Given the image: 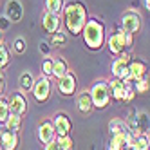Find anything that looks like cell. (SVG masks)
Masks as SVG:
<instances>
[{"label": "cell", "mask_w": 150, "mask_h": 150, "mask_svg": "<svg viewBox=\"0 0 150 150\" xmlns=\"http://www.w3.org/2000/svg\"><path fill=\"white\" fill-rule=\"evenodd\" d=\"M146 72H148V65L143 60H137V58L130 60V63H128V78L132 81L146 78Z\"/></svg>", "instance_id": "4fadbf2b"}, {"label": "cell", "mask_w": 150, "mask_h": 150, "mask_svg": "<svg viewBox=\"0 0 150 150\" xmlns=\"http://www.w3.org/2000/svg\"><path fill=\"white\" fill-rule=\"evenodd\" d=\"M52 67H54V60L49 58V56H45L44 62H42V74L51 78L52 76Z\"/></svg>", "instance_id": "83f0119b"}, {"label": "cell", "mask_w": 150, "mask_h": 150, "mask_svg": "<svg viewBox=\"0 0 150 150\" xmlns=\"http://www.w3.org/2000/svg\"><path fill=\"white\" fill-rule=\"evenodd\" d=\"M42 27L45 29L47 35H54L62 29V15H54V13H44L42 16Z\"/></svg>", "instance_id": "7c38bea8"}, {"label": "cell", "mask_w": 150, "mask_h": 150, "mask_svg": "<svg viewBox=\"0 0 150 150\" xmlns=\"http://www.w3.org/2000/svg\"><path fill=\"white\" fill-rule=\"evenodd\" d=\"M52 125H54V130H56V137L69 136L72 130V121L65 112H56L54 120H52Z\"/></svg>", "instance_id": "ba28073f"}, {"label": "cell", "mask_w": 150, "mask_h": 150, "mask_svg": "<svg viewBox=\"0 0 150 150\" xmlns=\"http://www.w3.org/2000/svg\"><path fill=\"white\" fill-rule=\"evenodd\" d=\"M81 36H83V44L91 51H100L105 45V25L101 20L98 18H91L85 22L81 29Z\"/></svg>", "instance_id": "7a4b0ae2"}, {"label": "cell", "mask_w": 150, "mask_h": 150, "mask_svg": "<svg viewBox=\"0 0 150 150\" xmlns=\"http://www.w3.org/2000/svg\"><path fill=\"white\" fill-rule=\"evenodd\" d=\"M35 81H36V78L33 76V72H29V71H24L22 74H20V78H18L20 91H22V92H29L31 89H33Z\"/></svg>", "instance_id": "ac0fdd59"}, {"label": "cell", "mask_w": 150, "mask_h": 150, "mask_svg": "<svg viewBox=\"0 0 150 150\" xmlns=\"http://www.w3.org/2000/svg\"><path fill=\"white\" fill-rule=\"evenodd\" d=\"M109 130H110V136H112V134H125V132L130 130V128H128L127 121L120 120V117H116V120H110L109 121Z\"/></svg>", "instance_id": "d6986e66"}, {"label": "cell", "mask_w": 150, "mask_h": 150, "mask_svg": "<svg viewBox=\"0 0 150 150\" xmlns=\"http://www.w3.org/2000/svg\"><path fill=\"white\" fill-rule=\"evenodd\" d=\"M4 89H6V76H4V71L0 69V96H2Z\"/></svg>", "instance_id": "836d02e7"}, {"label": "cell", "mask_w": 150, "mask_h": 150, "mask_svg": "<svg viewBox=\"0 0 150 150\" xmlns=\"http://www.w3.org/2000/svg\"><path fill=\"white\" fill-rule=\"evenodd\" d=\"M89 20V11L81 0H69L63 6L62 11V24L67 29V33L72 36L81 35V29L85 25V22Z\"/></svg>", "instance_id": "6da1fadb"}, {"label": "cell", "mask_w": 150, "mask_h": 150, "mask_svg": "<svg viewBox=\"0 0 150 150\" xmlns=\"http://www.w3.org/2000/svg\"><path fill=\"white\" fill-rule=\"evenodd\" d=\"M76 109H78L81 114H85V116H89V114L92 112L94 105H92V98H91L89 91H83V92L78 94V98H76Z\"/></svg>", "instance_id": "e0dca14e"}, {"label": "cell", "mask_w": 150, "mask_h": 150, "mask_svg": "<svg viewBox=\"0 0 150 150\" xmlns=\"http://www.w3.org/2000/svg\"><path fill=\"white\" fill-rule=\"evenodd\" d=\"M128 63H130V54L127 52H121L117 58H114V62L110 63V72L116 80L128 78Z\"/></svg>", "instance_id": "5b68a950"}, {"label": "cell", "mask_w": 150, "mask_h": 150, "mask_svg": "<svg viewBox=\"0 0 150 150\" xmlns=\"http://www.w3.org/2000/svg\"><path fill=\"white\" fill-rule=\"evenodd\" d=\"M91 98H92V105L94 109H107V107L110 105V89H109V81L105 80H98L92 83V87L89 91Z\"/></svg>", "instance_id": "3957f363"}, {"label": "cell", "mask_w": 150, "mask_h": 150, "mask_svg": "<svg viewBox=\"0 0 150 150\" xmlns=\"http://www.w3.org/2000/svg\"><path fill=\"white\" fill-rule=\"evenodd\" d=\"M132 150H150L148 141H146V136H145V134H141V136H137V137H136Z\"/></svg>", "instance_id": "4dcf8cb0"}, {"label": "cell", "mask_w": 150, "mask_h": 150, "mask_svg": "<svg viewBox=\"0 0 150 150\" xmlns=\"http://www.w3.org/2000/svg\"><path fill=\"white\" fill-rule=\"evenodd\" d=\"M7 24H9V20L4 16L2 20H0V29H2V31H6V29H7Z\"/></svg>", "instance_id": "e575fe53"}, {"label": "cell", "mask_w": 150, "mask_h": 150, "mask_svg": "<svg viewBox=\"0 0 150 150\" xmlns=\"http://www.w3.org/2000/svg\"><path fill=\"white\" fill-rule=\"evenodd\" d=\"M145 136H146V141H148V146H150V130H148V132H146Z\"/></svg>", "instance_id": "74e56055"}, {"label": "cell", "mask_w": 150, "mask_h": 150, "mask_svg": "<svg viewBox=\"0 0 150 150\" xmlns=\"http://www.w3.org/2000/svg\"><path fill=\"white\" fill-rule=\"evenodd\" d=\"M36 136H38V141L42 145H47L51 141L56 139V130H54V125H52L51 120H44L40 121L36 127Z\"/></svg>", "instance_id": "52a82bcc"}, {"label": "cell", "mask_w": 150, "mask_h": 150, "mask_svg": "<svg viewBox=\"0 0 150 150\" xmlns=\"http://www.w3.org/2000/svg\"><path fill=\"white\" fill-rule=\"evenodd\" d=\"M51 45L52 47H65L67 45V35L63 33V31H58V33L51 35Z\"/></svg>", "instance_id": "484cf974"}, {"label": "cell", "mask_w": 150, "mask_h": 150, "mask_svg": "<svg viewBox=\"0 0 150 150\" xmlns=\"http://www.w3.org/2000/svg\"><path fill=\"white\" fill-rule=\"evenodd\" d=\"M51 92H52L51 80H49V76H44V74H42L40 78H36L33 89H31V94H33V98L38 103H47L49 98H51Z\"/></svg>", "instance_id": "277c9868"}, {"label": "cell", "mask_w": 150, "mask_h": 150, "mask_svg": "<svg viewBox=\"0 0 150 150\" xmlns=\"http://www.w3.org/2000/svg\"><path fill=\"white\" fill-rule=\"evenodd\" d=\"M0 150H2V146H0Z\"/></svg>", "instance_id": "ab89813d"}, {"label": "cell", "mask_w": 150, "mask_h": 150, "mask_svg": "<svg viewBox=\"0 0 150 150\" xmlns=\"http://www.w3.org/2000/svg\"><path fill=\"white\" fill-rule=\"evenodd\" d=\"M6 18L9 22H20L24 18V6L20 0H7L6 4Z\"/></svg>", "instance_id": "5bb4252c"}, {"label": "cell", "mask_w": 150, "mask_h": 150, "mask_svg": "<svg viewBox=\"0 0 150 150\" xmlns=\"http://www.w3.org/2000/svg\"><path fill=\"white\" fill-rule=\"evenodd\" d=\"M109 89H110V98L116 101H123L125 103V94H127V85L123 83V80H116L112 78L109 81Z\"/></svg>", "instance_id": "2e32d148"}, {"label": "cell", "mask_w": 150, "mask_h": 150, "mask_svg": "<svg viewBox=\"0 0 150 150\" xmlns=\"http://www.w3.org/2000/svg\"><path fill=\"white\" fill-rule=\"evenodd\" d=\"M63 0H45V11L47 13H54V15H60L63 11Z\"/></svg>", "instance_id": "cb8c5ba5"}, {"label": "cell", "mask_w": 150, "mask_h": 150, "mask_svg": "<svg viewBox=\"0 0 150 150\" xmlns=\"http://www.w3.org/2000/svg\"><path fill=\"white\" fill-rule=\"evenodd\" d=\"M56 141H58V145L62 146V150H74V141H72L71 134H69V136L56 137Z\"/></svg>", "instance_id": "f1b7e54d"}, {"label": "cell", "mask_w": 150, "mask_h": 150, "mask_svg": "<svg viewBox=\"0 0 150 150\" xmlns=\"http://www.w3.org/2000/svg\"><path fill=\"white\" fill-rule=\"evenodd\" d=\"M67 72H69L67 62L63 60V58H56V60H54V67H52V76H54L56 80H60L62 76H65Z\"/></svg>", "instance_id": "ffe728a7"}, {"label": "cell", "mask_w": 150, "mask_h": 150, "mask_svg": "<svg viewBox=\"0 0 150 150\" xmlns=\"http://www.w3.org/2000/svg\"><path fill=\"white\" fill-rule=\"evenodd\" d=\"M18 145H20L18 132L4 127L0 130V146H2V150H18Z\"/></svg>", "instance_id": "30bf717a"}, {"label": "cell", "mask_w": 150, "mask_h": 150, "mask_svg": "<svg viewBox=\"0 0 150 150\" xmlns=\"http://www.w3.org/2000/svg\"><path fill=\"white\" fill-rule=\"evenodd\" d=\"M9 63H11V52H9V49L6 47L4 42H0V69H6Z\"/></svg>", "instance_id": "603a6c76"}, {"label": "cell", "mask_w": 150, "mask_h": 150, "mask_svg": "<svg viewBox=\"0 0 150 150\" xmlns=\"http://www.w3.org/2000/svg\"><path fill=\"white\" fill-rule=\"evenodd\" d=\"M2 33H4V31H2V29H0V42H2Z\"/></svg>", "instance_id": "f35d334b"}, {"label": "cell", "mask_w": 150, "mask_h": 150, "mask_svg": "<svg viewBox=\"0 0 150 150\" xmlns=\"http://www.w3.org/2000/svg\"><path fill=\"white\" fill-rule=\"evenodd\" d=\"M9 100L4 98V96H0V125H4L7 121V117H9Z\"/></svg>", "instance_id": "d4e9b609"}, {"label": "cell", "mask_w": 150, "mask_h": 150, "mask_svg": "<svg viewBox=\"0 0 150 150\" xmlns=\"http://www.w3.org/2000/svg\"><path fill=\"white\" fill-rule=\"evenodd\" d=\"M40 51H44V52H49V47L44 44V42H42V45H40Z\"/></svg>", "instance_id": "d590c367"}, {"label": "cell", "mask_w": 150, "mask_h": 150, "mask_svg": "<svg viewBox=\"0 0 150 150\" xmlns=\"http://www.w3.org/2000/svg\"><path fill=\"white\" fill-rule=\"evenodd\" d=\"M7 100H9V112H11V114H20V116L25 114V110H27V100H25V96H24L22 91L13 92Z\"/></svg>", "instance_id": "8fae6325"}, {"label": "cell", "mask_w": 150, "mask_h": 150, "mask_svg": "<svg viewBox=\"0 0 150 150\" xmlns=\"http://www.w3.org/2000/svg\"><path fill=\"white\" fill-rule=\"evenodd\" d=\"M25 49H27L25 38H24V36H18V38H15V42H13V51L16 52V54H24V52H25Z\"/></svg>", "instance_id": "f546056e"}, {"label": "cell", "mask_w": 150, "mask_h": 150, "mask_svg": "<svg viewBox=\"0 0 150 150\" xmlns=\"http://www.w3.org/2000/svg\"><path fill=\"white\" fill-rule=\"evenodd\" d=\"M128 132H130V130H128ZM128 132H125V134H112L110 141H109V150H127L125 148V136Z\"/></svg>", "instance_id": "44dd1931"}, {"label": "cell", "mask_w": 150, "mask_h": 150, "mask_svg": "<svg viewBox=\"0 0 150 150\" xmlns=\"http://www.w3.org/2000/svg\"><path fill=\"white\" fill-rule=\"evenodd\" d=\"M4 127L9 128V130L18 132L20 128H22V116H20V114H9V117H7V121L4 123Z\"/></svg>", "instance_id": "7402d4cb"}, {"label": "cell", "mask_w": 150, "mask_h": 150, "mask_svg": "<svg viewBox=\"0 0 150 150\" xmlns=\"http://www.w3.org/2000/svg\"><path fill=\"white\" fill-rule=\"evenodd\" d=\"M121 35H123V44H125V49H130L134 45V33H128V31L121 29Z\"/></svg>", "instance_id": "1f68e13d"}, {"label": "cell", "mask_w": 150, "mask_h": 150, "mask_svg": "<svg viewBox=\"0 0 150 150\" xmlns=\"http://www.w3.org/2000/svg\"><path fill=\"white\" fill-rule=\"evenodd\" d=\"M121 29L128 31V33H137L141 29V15L134 9H128L121 15Z\"/></svg>", "instance_id": "8992f818"}, {"label": "cell", "mask_w": 150, "mask_h": 150, "mask_svg": "<svg viewBox=\"0 0 150 150\" xmlns=\"http://www.w3.org/2000/svg\"><path fill=\"white\" fill-rule=\"evenodd\" d=\"M107 47H109L110 54L114 56H120L121 52L125 51V44H123V35H121V29H117L116 33L107 40Z\"/></svg>", "instance_id": "9a60e30c"}, {"label": "cell", "mask_w": 150, "mask_h": 150, "mask_svg": "<svg viewBox=\"0 0 150 150\" xmlns=\"http://www.w3.org/2000/svg\"><path fill=\"white\" fill-rule=\"evenodd\" d=\"M145 7H146L148 11H150V0H145Z\"/></svg>", "instance_id": "8d00e7d4"}, {"label": "cell", "mask_w": 150, "mask_h": 150, "mask_svg": "<svg viewBox=\"0 0 150 150\" xmlns=\"http://www.w3.org/2000/svg\"><path fill=\"white\" fill-rule=\"evenodd\" d=\"M148 89H150L148 78H141V80H136L134 81V91H136V94H145V92H148Z\"/></svg>", "instance_id": "4316f807"}, {"label": "cell", "mask_w": 150, "mask_h": 150, "mask_svg": "<svg viewBox=\"0 0 150 150\" xmlns=\"http://www.w3.org/2000/svg\"><path fill=\"white\" fill-rule=\"evenodd\" d=\"M78 89V81H76V76L69 71L65 76H62L58 80V92L62 96H65V98H69V96H72L74 92H76Z\"/></svg>", "instance_id": "9c48e42d"}, {"label": "cell", "mask_w": 150, "mask_h": 150, "mask_svg": "<svg viewBox=\"0 0 150 150\" xmlns=\"http://www.w3.org/2000/svg\"><path fill=\"white\" fill-rule=\"evenodd\" d=\"M44 150H62V146L58 145V141L54 139V141H51V143H47L45 146H44Z\"/></svg>", "instance_id": "d6a6232c"}]
</instances>
